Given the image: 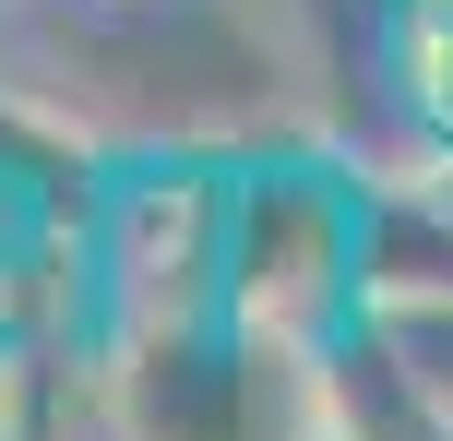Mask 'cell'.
I'll use <instances>...</instances> for the list:
<instances>
[{
  "mask_svg": "<svg viewBox=\"0 0 453 441\" xmlns=\"http://www.w3.org/2000/svg\"><path fill=\"white\" fill-rule=\"evenodd\" d=\"M382 179H394V191H406V203H418V215H430V227L453 239V132H418L406 156L382 167Z\"/></svg>",
  "mask_w": 453,
  "mask_h": 441,
  "instance_id": "4",
  "label": "cell"
},
{
  "mask_svg": "<svg viewBox=\"0 0 453 441\" xmlns=\"http://www.w3.org/2000/svg\"><path fill=\"white\" fill-rule=\"evenodd\" d=\"M215 215H226V156H132L96 179L84 203V286H96V334L108 323H180L215 299ZM84 334V346H96Z\"/></svg>",
  "mask_w": 453,
  "mask_h": 441,
  "instance_id": "2",
  "label": "cell"
},
{
  "mask_svg": "<svg viewBox=\"0 0 453 441\" xmlns=\"http://www.w3.org/2000/svg\"><path fill=\"white\" fill-rule=\"evenodd\" d=\"M346 334H358V346L382 358L418 406H441V418H453V275H441V286H370Z\"/></svg>",
  "mask_w": 453,
  "mask_h": 441,
  "instance_id": "3",
  "label": "cell"
},
{
  "mask_svg": "<svg viewBox=\"0 0 453 441\" xmlns=\"http://www.w3.org/2000/svg\"><path fill=\"white\" fill-rule=\"evenodd\" d=\"M370 286V179L311 143H239L215 215V299L274 346H334Z\"/></svg>",
  "mask_w": 453,
  "mask_h": 441,
  "instance_id": "1",
  "label": "cell"
}]
</instances>
